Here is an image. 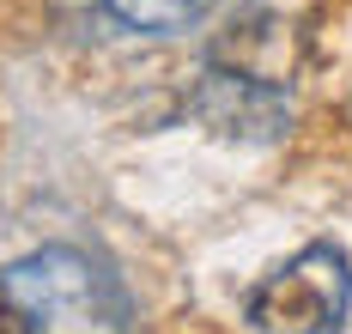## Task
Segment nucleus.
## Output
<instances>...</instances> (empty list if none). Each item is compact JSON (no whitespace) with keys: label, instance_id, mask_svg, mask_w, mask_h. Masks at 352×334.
I'll use <instances>...</instances> for the list:
<instances>
[{"label":"nucleus","instance_id":"nucleus-3","mask_svg":"<svg viewBox=\"0 0 352 334\" xmlns=\"http://www.w3.org/2000/svg\"><path fill=\"white\" fill-rule=\"evenodd\" d=\"M195 115L225 140H274L285 128V98L280 85L261 74H237V67H212L195 91Z\"/></svg>","mask_w":352,"mask_h":334},{"label":"nucleus","instance_id":"nucleus-5","mask_svg":"<svg viewBox=\"0 0 352 334\" xmlns=\"http://www.w3.org/2000/svg\"><path fill=\"white\" fill-rule=\"evenodd\" d=\"M0 334H31V329H25V316H19V304H12L6 292H0Z\"/></svg>","mask_w":352,"mask_h":334},{"label":"nucleus","instance_id":"nucleus-2","mask_svg":"<svg viewBox=\"0 0 352 334\" xmlns=\"http://www.w3.org/2000/svg\"><path fill=\"white\" fill-rule=\"evenodd\" d=\"M352 304V267L334 243H310L304 256L274 267L249 298L255 334H334Z\"/></svg>","mask_w":352,"mask_h":334},{"label":"nucleus","instance_id":"nucleus-1","mask_svg":"<svg viewBox=\"0 0 352 334\" xmlns=\"http://www.w3.org/2000/svg\"><path fill=\"white\" fill-rule=\"evenodd\" d=\"M0 292L19 304L31 334H128V304L116 274L67 243H49L0 267Z\"/></svg>","mask_w":352,"mask_h":334},{"label":"nucleus","instance_id":"nucleus-4","mask_svg":"<svg viewBox=\"0 0 352 334\" xmlns=\"http://www.w3.org/2000/svg\"><path fill=\"white\" fill-rule=\"evenodd\" d=\"M104 6L128 25V31H146V37L188 31L195 19H207V12H212V0H104Z\"/></svg>","mask_w":352,"mask_h":334}]
</instances>
